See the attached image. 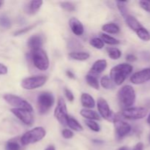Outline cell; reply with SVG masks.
Instances as JSON below:
<instances>
[{"mask_svg": "<svg viewBox=\"0 0 150 150\" xmlns=\"http://www.w3.org/2000/svg\"><path fill=\"white\" fill-rule=\"evenodd\" d=\"M133 69V66L127 63L117 64L110 71V78L114 84L120 86L124 83L127 76L132 73Z\"/></svg>", "mask_w": 150, "mask_h": 150, "instance_id": "cell-1", "label": "cell"}, {"mask_svg": "<svg viewBox=\"0 0 150 150\" xmlns=\"http://www.w3.org/2000/svg\"><path fill=\"white\" fill-rule=\"evenodd\" d=\"M118 99L124 109L130 108L136 101V92L133 86L130 85L122 86L118 92Z\"/></svg>", "mask_w": 150, "mask_h": 150, "instance_id": "cell-2", "label": "cell"}, {"mask_svg": "<svg viewBox=\"0 0 150 150\" xmlns=\"http://www.w3.org/2000/svg\"><path fill=\"white\" fill-rule=\"evenodd\" d=\"M46 135V131L42 127H36L24 133L21 138V143L22 145L32 144L40 142L45 138Z\"/></svg>", "mask_w": 150, "mask_h": 150, "instance_id": "cell-3", "label": "cell"}, {"mask_svg": "<svg viewBox=\"0 0 150 150\" xmlns=\"http://www.w3.org/2000/svg\"><path fill=\"white\" fill-rule=\"evenodd\" d=\"M31 59L34 65L36 68L41 71H45L49 67V59L45 51L42 48L32 50L31 51Z\"/></svg>", "mask_w": 150, "mask_h": 150, "instance_id": "cell-4", "label": "cell"}, {"mask_svg": "<svg viewBox=\"0 0 150 150\" xmlns=\"http://www.w3.org/2000/svg\"><path fill=\"white\" fill-rule=\"evenodd\" d=\"M38 108L40 114L48 112L54 104V97L50 92H42L38 97Z\"/></svg>", "mask_w": 150, "mask_h": 150, "instance_id": "cell-5", "label": "cell"}, {"mask_svg": "<svg viewBox=\"0 0 150 150\" xmlns=\"http://www.w3.org/2000/svg\"><path fill=\"white\" fill-rule=\"evenodd\" d=\"M3 98L9 105L14 107V108L26 110L30 112L33 111V108L31 104L20 97L16 96L13 94H6L3 96Z\"/></svg>", "mask_w": 150, "mask_h": 150, "instance_id": "cell-6", "label": "cell"}, {"mask_svg": "<svg viewBox=\"0 0 150 150\" xmlns=\"http://www.w3.org/2000/svg\"><path fill=\"white\" fill-rule=\"evenodd\" d=\"M47 79L48 78L45 76H35L26 78L22 80L21 86L24 89L27 90L38 89L46 83Z\"/></svg>", "mask_w": 150, "mask_h": 150, "instance_id": "cell-7", "label": "cell"}, {"mask_svg": "<svg viewBox=\"0 0 150 150\" xmlns=\"http://www.w3.org/2000/svg\"><path fill=\"white\" fill-rule=\"evenodd\" d=\"M68 116L65 101L64 98L59 97L57 101V105L54 110V117L62 125L65 126L67 125V120Z\"/></svg>", "mask_w": 150, "mask_h": 150, "instance_id": "cell-8", "label": "cell"}, {"mask_svg": "<svg viewBox=\"0 0 150 150\" xmlns=\"http://www.w3.org/2000/svg\"><path fill=\"white\" fill-rule=\"evenodd\" d=\"M97 105H98V111H99L100 115L103 118L108 120V121L114 122V120L117 118V115H115L112 112V111L110 109V107L108 105V102L104 98H98Z\"/></svg>", "mask_w": 150, "mask_h": 150, "instance_id": "cell-9", "label": "cell"}, {"mask_svg": "<svg viewBox=\"0 0 150 150\" xmlns=\"http://www.w3.org/2000/svg\"><path fill=\"white\" fill-rule=\"evenodd\" d=\"M147 113V109L144 107H130L123 109L122 115L129 120H141L144 118Z\"/></svg>", "mask_w": 150, "mask_h": 150, "instance_id": "cell-10", "label": "cell"}, {"mask_svg": "<svg viewBox=\"0 0 150 150\" xmlns=\"http://www.w3.org/2000/svg\"><path fill=\"white\" fill-rule=\"evenodd\" d=\"M10 111L22 122L26 125L31 126L33 125L35 119L32 114V112L23 109H18V108H11Z\"/></svg>", "mask_w": 150, "mask_h": 150, "instance_id": "cell-11", "label": "cell"}, {"mask_svg": "<svg viewBox=\"0 0 150 150\" xmlns=\"http://www.w3.org/2000/svg\"><path fill=\"white\" fill-rule=\"evenodd\" d=\"M114 127H115L116 133L117 136L120 139H122L123 137L128 135L131 131V126L126 122L122 121L119 117H117L114 120Z\"/></svg>", "mask_w": 150, "mask_h": 150, "instance_id": "cell-12", "label": "cell"}, {"mask_svg": "<svg viewBox=\"0 0 150 150\" xmlns=\"http://www.w3.org/2000/svg\"><path fill=\"white\" fill-rule=\"evenodd\" d=\"M150 81V68H145L135 73L130 77V81L133 84H142Z\"/></svg>", "mask_w": 150, "mask_h": 150, "instance_id": "cell-13", "label": "cell"}, {"mask_svg": "<svg viewBox=\"0 0 150 150\" xmlns=\"http://www.w3.org/2000/svg\"><path fill=\"white\" fill-rule=\"evenodd\" d=\"M69 25L72 32L77 36H81L83 34L84 28L81 22L76 18H71L69 21Z\"/></svg>", "mask_w": 150, "mask_h": 150, "instance_id": "cell-14", "label": "cell"}, {"mask_svg": "<svg viewBox=\"0 0 150 150\" xmlns=\"http://www.w3.org/2000/svg\"><path fill=\"white\" fill-rule=\"evenodd\" d=\"M107 67V62L105 59L97 60L92 66L89 71V74L95 76L103 73Z\"/></svg>", "mask_w": 150, "mask_h": 150, "instance_id": "cell-15", "label": "cell"}, {"mask_svg": "<svg viewBox=\"0 0 150 150\" xmlns=\"http://www.w3.org/2000/svg\"><path fill=\"white\" fill-rule=\"evenodd\" d=\"M43 44V38L40 35H35L28 40L27 45L31 50L41 48Z\"/></svg>", "mask_w": 150, "mask_h": 150, "instance_id": "cell-16", "label": "cell"}, {"mask_svg": "<svg viewBox=\"0 0 150 150\" xmlns=\"http://www.w3.org/2000/svg\"><path fill=\"white\" fill-rule=\"evenodd\" d=\"M125 22L127 24V26L133 30L134 32H137L138 30H139L140 29H142V27H144L142 24H141L140 22L134 17V16H131V15L128 14L125 18Z\"/></svg>", "mask_w": 150, "mask_h": 150, "instance_id": "cell-17", "label": "cell"}, {"mask_svg": "<svg viewBox=\"0 0 150 150\" xmlns=\"http://www.w3.org/2000/svg\"><path fill=\"white\" fill-rule=\"evenodd\" d=\"M81 102L82 105L86 109H91L95 106V101L89 94L83 93L81 97Z\"/></svg>", "mask_w": 150, "mask_h": 150, "instance_id": "cell-18", "label": "cell"}, {"mask_svg": "<svg viewBox=\"0 0 150 150\" xmlns=\"http://www.w3.org/2000/svg\"><path fill=\"white\" fill-rule=\"evenodd\" d=\"M80 114L85 119L87 120H93V121H96V120H100V117L99 114L95 111H92L91 109H86V108H83L81 110Z\"/></svg>", "mask_w": 150, "mask_h": 150, "instance_id": "cell-19", "label": "cell"}, {"mask_svg": "<svg viewBox=\"0 0 150 150\" xmlns=\"http://www.w3.org/2000/svg\"><path fill=\"white\" fill-rule=\"evenodd\" d=\"M69 57L74 60H78V61H85L89 58L90 55L89 53L84 52V51H72L69 54Z\"/></svg>", "mask_w": 150, "mask_h": 150, "instance_id": "cell-20", "label": "cell"}, {"mask_svg": "<svg viewBox=\"0 0 150 150\" xmlns=\"http://www.w3.org/2000/svg\"><path fill=\"white\" fill-rule=\"evenodd\" d=\"M43 1L41 0H36V1H31L28 4L27 10H26V13L29 14L33 15L35 14L39 10L42 6Z\"/></svg>", "mask_w": 150, "mask_h": 150, "instance_id": "cell-21", "label": "cell"}, {"mask_svg": "<svg viewBox=\"0 0 150 150\" xmlns=\"http://www.w3.org/2000/svg\"><path fill=\"white\" fill-rule=\"evenodd\" d=\"M67 125L68 126L70 129H72V130H75V131L76 132H80L83 130L81 125L76 119L70 117V116H68V117H67Z\"/></svg>", "mask_w": 150, "mask_h": 150, "instance_id": "cell-22", "label": "cell"}, {"mask_svg": "<svg viewBox=\"0 0 150 150\" xmlns=\"http://www.w3.org/2000/svg\"><path fill=\"white\" fill-rule=\"evenodd\" d=\"M102 29L106 33L117 34L120 32V29L117 24L114 23H108L102 26Z\"/></svg>", "mask_w": 150, "mask_h": 150, "instance_id": "cell-23", "label": "cell"}, {"mask_svg": "<svg viewBox=\"0 0 150 150\" xmlns=\"http://www.w3.org/2000/svg\"><path fill=\"white\" fill-rule=\"evenodd\" d=\"M100 84L105 89H111L114 88V86H115L111 78L108 76H104L101 78Z\"/></svg>", "mask_w": 150, "mask_h": 150, "instance_id": "cell-24", "label": "cell"}, {"mask_svg": "<svg viewBox=\"0 0 150 150\" xmlns=\"http://www.w3.org/2000/svg\"><path fill=\"white\" fill-rule=\"evenodd\" d=\"M100 36H101L100 39L103 41V42H105V43L106 44H108V45H118V44L120 43V41L119 40L110 36V35H108V34L101 33Z\"/></svg>", "mask_w": 150, "mask_h": 150, "instance_id": "cell-25", "label": "cell"}, {"mask_svg": "<svg viewBox=\"0 0 150 150\" xmlns=\"http://www.w3.org/2000/svg\"><path fill=\"white\" fill-rule=\"evenodd\" d=\"M86 82H87L88 84L90 86H92V88H94V89H99V81H98V79H97L95 76H92V75L90 74L86 75Z\"/></svg>", "mask_w": 150, "mask_h": 150, "instance_id": "cell-26", "label": "cell"}, {"mask_svg": "<svg viewBox=\"0 0 150 150\" xmlns=\"http://www.w3.org/2000/svg\"><path fill=\"white\" fill-rule=\"evenodd\" d=\"M108 57L111 59L117 60L121 57L122 52L120 49L117 48H108Z\"/></svg>", "mask_w": 150, "mask_h": 150, "instance_id": "cell-27", "label": "cell"}, {"mask_svg": "<svg viewBox=\"0 0 150 150\" xmlns=\"http://www.w3.org/2000/svg\"><path fill=\"white\" fill-rule=\"evenodd\" d=\"M137 34L138 37L140 38L141 40L144 41H149L150 40V34L149 32L146 30V29H145L144 27H142V29H140L139 30H138L136 32Z\"/></svg>", "mask_w": 150, "mask_h": 150, "instance_id": "cell-28", "label": "cell"}, {"mask_svg": "<svg viewBox=\"0 0 150 150\" xmlns=\"http://www.w3.org/2000/svg\"><path fill=\"white\" fill-rule=\"evenodd\" d=\"M5 150H21V147L17 141L11 139L6 143Z\"/></svg>", "mask_w": 150, "mask_h": 150, "instance_id": "cell-29", "label": "cell"}, {"mask_svg": "<svg viewBox=\"0 0 150 150\" xmlns=\"http://www.w3.org/2000/svg\"><path fill=\"white\" fill-rule=\"evenodd\" d=\"M117 7H118L119 10H120V13H121L122 16H123V18H125L126 16L128 15V12H127V7L125 5V1H117Z\"/></svg>", "mask_w": 150, "mask_h": 150, "instance_id": "cell-30", "label": "cell"}, {"mask_svg": "<svg viewBox=\"0 0 150 150\" xmlns=\"http://www.w3.org/2000/svg\"><path fill=\"white\" fill-rule=\"evenodd\" d=\"M90 45L97 49H102L104 47V42L100 38H95L91 40Z\"/></svg>", "mask_w": 150, "mask_h": 150, "instance_id": "cell-31", "label": "cell"}, {"mask_svg": "<svg viewBox=\"0 0 150 150\" xmlns=\"http://www.w3.org/2000/svg\"><path fill=\"white\" fill-rule=\"evenodd\" d=\"M85 123H86V126L93 131L99 132L100 130V127L97 122L93 121V120H86Z\"/></svg>", "mask_w": 150, "mask_h": 150, "instance_id": "cell-32", "label": "cell"}, {"mask_svg": "<svg viewBox=\"0 0 150 150\" xmlns=\"http://www.w3.org/2000/svg\"><path fill=\"white\" fill-rule=\"evenodd\" d=\"M0 26L4 28H10L11 26V21L7 16H0Z\"/></svg>", "mask_w": 150, "mask_h": 150, "instance_id": "cell-33", "label": "cell"}, {"mask_svg": "<svg viewBox=\"0 0 150 150\" xmlns=\"http://www.w3.org/2000/svg\"><path fill=\"white\" fill-rule=\"evenodd\" d=\"M61 4V7H62L64 10H67L68 12H73L76 10V7L73 4H72L71 2H68V1H64V2L60 3Z\"/></svg>", "mask_w": 150, "mask_h": 150, "instance_id": "cell-34", "label": "cell"}, {"mask_svg": "<svg viewBox=\"0 0 150 150\" xmlns=\"http://www.w3.org/2000/svg\"><path fill=\"white\" fill-rule=\"evenodd\" d=\"M35 26H36V24H32V25H30V26H26V27L23 28V29H19V30H18L17 32H15L14 35H16V36H18V35H21V34L26 33V32H29V31H30L31 29H33Z\"/></svg>", "mask_w": 150, "mask_h": 150, "instance_id": "cell-35", "label": "cell"}, {"mask_svg": "<svg viewBox=\"0 0 150 150\" xmlns=\"http://www.w3.org/2000/svg\"><path fill=\"white\" fill-rule=\"evenodd\" d=\"M62 136L66 139H72L74 136V133L72 130H69V129H64V130H62Z\"/></svg>", "mask_w": 150, "mask_h": 150, "instance_id": "cell-36", "label": "cell"}, {"mask_svg": "<svg viewBox=\"0 0 150 150\" xmlns=\"http://www.w3.org/2000/svg\"><path fill=\"white\" fill-rule=\"evenodd\" d=\"M139 4L144 10L150 13V1H140Z\"/></svg>", "mask_w": 150, "mask_h": 150, "instance_id": "cell-37", "label": "cell"}, {"mask_svg": "<svg viewBox=\"0 0 150 150\" xmlns=\"http://www.w3.org/2000/svg\"><path fill=\"white\" fill-rule=\"evenodd\" d=\"M64 94H65L66 98H67V100H68L69 101H70V102L73 101V100H74V95H73V92H72L70 89L65 88V89H64Z\"/></svg>", "mask_w": 150, "mask_h": 150, "instance_id": "cell-38", "label": "cell"}, {"mask_svg": "<svg viewBox=\"0 0 150 150\" xmlns=\"http://www.w3.org/2000/svg\"><path fill=\"white\" fill-rule=\"evenodd\" d=\"M8 71V69L4 64L0 63V75H6Z\"/></svg>", "mask_w": 150, "mask_h": 150, "instance_id": "cell-39", "label": "cell"}, {"mask_svg": "<svg viewBox=\"0 0 150 150\" xmlns=\"http://www.w3.org/2000/svg\"><path fill=\"white\" fill-rule=\"evenodd\" d=\"M126 59H127V61L130 62H133L137 60V57L135 55H133V54H128L126 57Z\"/></svg>", "mask_w": 150, "mask_h": 150, "instance_id": "cell-40", "label": "cell"}, {"mask_svg": "<svg viewBox=\"0 0 150 150\" xmlns=\"http://www.w3.org/2000/svg\"><path fill=\"white\" fill-rule=\"evenodd\" d=\"M143 147H144V144L142 143V142H139L138 143L136 146H134L133 150H143Z\"/></svg>", "mask_w": 150, "mask_h": 150, "instance_id": "cell-41", "label": "cell"}, {"mask_svg": "<svg viewBox=\"0 0 150 150\" xmlns=\"http://www.w3.org/2000/svg\"><path fill=\"white\" fill-rule=\"evenodd\" d=\"M66 74H67V76H68L69 78H70V79H75L74 73H73V72L70 71V70H67V71L66 72Z\"/></svg>", "mask_w": 150, "mask_h": 150, "instance_id": "cell-42", "label": "cell"}, {"mask_svg": "<svg viewBox=\"0 0 150 150\" xmlns=\"http://www.w3.org/2000/svg\"><path fill=\"white\" fill-rule=\"evenodd\" d=\"M45 150H56V149L55 146H54V145H50V146H48Z\"/></svg>", "mask_w": 150, "mask_h": 150, "instance_id": "cell-43", "label": "cell"}, {"mask_svg": "<svg viewBox=\"0 0 150 150\" xmlns=\"http://www.w3.org/2000/svg\"><path fill=\"white\" fill-rule=\"evenodd\" d=\"M118 150H130V149H129L127 146H122V147L120 148Z\"/></svg>", "mask_w": 150, "mask_h": 150, "instance_id": "cell-44", "label": "cell"}, {"mask_svg": "<svg viewBox=\"0 0 150 150\" xmlns=\"http://www.w3.org/2000/svg\"><path fill=\"white\" fill-rule=\"evenodd\" d=\"M147 122L149 123V124H150V114H149V115L148 116V118H147Z\"/></svg>", "mask_w": 150, "mask_h": 150, "instance_id": "cell-45", "label": "cell"}, {"mask_svg": "<svg viewBox=\"0 0 150 150\" xmlns=\"http://www.w3.org/2000/svg\"><path fill=\"white\" fill-rule=\"evenodd\" d=\"M3 3H4V1H0V7H1V6H2Z\"/></svg>", "mask_w": 150, "mask_h": 150, "instance_id": "cell-46", "label": "cell"}, {"mask_svg": "<svg viewBox=\"0 0 150 150\" xmlns=\"http://www.w3.org/2000/svg\"><path fill=\"white\" fill-rule=\"evenodd\" d=\"M149 141H150V138H149Z\"/></svg>", "mask_w": 150, "mask_h": 150, "instance_id": "cell-47", "label": "cell"}]
</instances>
